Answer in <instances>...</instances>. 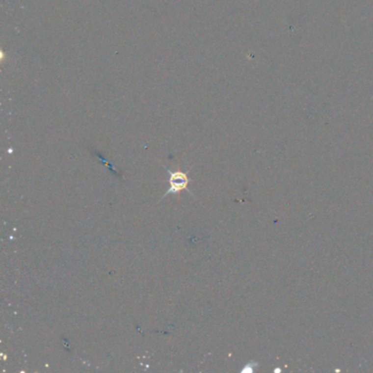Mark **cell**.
Listing matches in <instances>:
<instances>
[{
    "mask_svg": "<svg viewBox=\"0 0 373 373\" xmlns=\"http://www.w3.org/2000/svg\"><path fill=\"white\" fill-rule=\"evenodd\" d=\"M169 174H170V181H169L170 187L165 192L164 196L169 194H179L182 192V190L187 189V185L189 182L187 174L180 170L174 171V172H169Z\"/></svg>",
    "mask_w": 373,
    "mask_h": 373,
    "instance_id": "6da1fadb",
    "label": "cell"
}]
</instances>
